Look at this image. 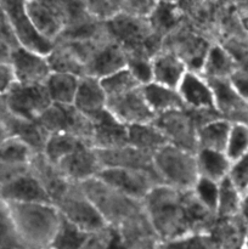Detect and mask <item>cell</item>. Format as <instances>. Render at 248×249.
Instances as JSON below:
<instances>
[{"instance_id": "6da1fadb", "label": "cell", "mask_w": 248, "mask_h": 249, "mask_svg": "<svg viewBox=\"0 0 248 249\" xmlns=\"http://www.w3.org/2000/svg\"><path fill=\"white\" fill-rule=\"evenodd\" d=\"M142 206L159 241L209 233L218 220L215 214L199 203L192 190L163 184L148 192Z\"/></svg>"}, {"instance_id": "7a4b0ae2", "label": "cell", "mask_w": 248, "mask_h": 249, "mask_svg": "<svg viewBox=\"0 0 248 249\" xmlns=\"http://www.w3.org/2000/svg\"><path fill=\"white\" fill-rule=\"evenodd\" d=\"M31 249L50 246L61 215L53 203H5Z\"/></svg>"}, {"instance_id": "3957f363", "label": "cell", "mask_w": 248, "mask_h": 249, "mask_svg": "<svg viewBox=\"0 0 248 249\" xmlns=\"http://www.w3.org/2000/svg\"><path fill=\"white\" fill-rule=\"evenodd\" d=\"M80 186L107 226L113 230L145 212L142 202L117 191L97 178L82 182Z\"/></svg>"}, {"instance_id": "277c9868", "label": "cell", "mask_w": 248, "mask_h": 249, "mask_svg": "<svg viewBox=\"0 0 248 249\" xmlns=\"http://www.w3.org/2000/svg\"><path fill=\"white\" fill-rule=\"evenodd\" d=\"M105 26L126 53H145L153 57L162 49L163 39L155 33L147 17L125 11L105 22Z\"/></svg>"}, {"instance_id": "5b68a950", "label": "cell", "mask_w": 248, "mask_h": 249, "mask_svg": "<svg viewBox=\"0 0 248 249\" xmlns=\"http://www.w3.org/2000/svg\"><path fill=\"white\" fill-rule=\"evenodd\" d=\"M153 168L163 185L177 190H192L199 178L196 152L172 143L153 155Z\"/></svg>"}, {"instance_id": "8992f818", "label": "cell", "mask_w": 248, "mask_h": 249, "mask_svg": "<svg viewBox=\"0 0 248 249\" xmlns=\"http://www.w3.org/2000/svg\"><path fill=\"white\" fill-rule=\"evenodd\" d=\"M53 204L62 218L87 232L96 233L108 228L80 184L70 182Z\"/></svg>"}, {"instance_id": "52a82bcc", "label": "cell", "mask_w": 248, "mask_h": 249, "mask_svg": "<svg viewBox=\"0 0 248 249\" xmlns=\"http://www.w3.org/2000/svg\"><path fill=\"white\" fill-rule=\"evenodd\" d=\"M214 39L194 26L179 24L163 39L162 49L173 51L185 62L189 71L201 73L204 58Z\"/></svg>"}, {"instance_id": "ba28073f", "label": "cell", "mask_w": 248, "mask_h": 249, "mask_svg": "<svg viewBox=\"0 0 248 249\" xmlns=\"http://www.w3.org/2000/svg\"><path fill=\"white\" fill-rule=\"evenodd\" d=\"M39 124L50 134L65 133L77 136L91 145L92 122L73 105L51 104L40 117Z\"/></svg>"}, {"instance_id": "9c48e42d", "label": "cell", "mask_w": 248, "mask_h": 249, "mask_svg": "<svg viewBox=\"0 0 248 249\" xmlns=\"http://www.w3.org/2000/svg\"><path fill=\"white\" fill-rule=\"evenodd\" d=\"M6 111L27 121H36L51 102L44 84H21L15 82L4 95Z\"/></svg>"}, {"instance_id": "30bf717a", "label": "cell", "mask_w": 248, "mask_h": 249, "mask_svg": "<svg viewBox=\"0 0 248 249\" xmlns=\"http://www.w3.org/2000/svg\"><path fill=\"white\" fill-rule=\"evenodd\" d=\"M96 178L117 191L140 202L143 201L153 187L162 185L155 173L138 169L104 168Z\"/></svg>"}, {"instance_id": "8fae6325", "label": "cell", "mask_w": 248, "mask_h": 249, "mask_svg": "<svg viewBox=\"0 0 248 249\" xmlns=\"http://www.w3.org/2000/svg\"><path fill=\"white\" fill-rule=\"evenodd\" d=\"M152 123L159 129L169 143L186 148L192 152L197 151L198 126L190 109H175L158 114Z\"/></svg>"}, {"instance_id": "7c38bea8", "label": "cell", "mask_w": 248, "mask_h": 249, "mask_svg": "<svg viewBox=\"0 0 248 249\" xmlns=\"http://www.w3.org/2000/svg\"><path fill=\"white\" fill-rule=\"evenodd\" d=\"M17 41L23 48L48 55L53 43L39 36L34 29L26 7V0H0Z\"/></svg>"}, {"instance_id": "4fadbf2b", "label": "cell", "mask_w": 248, "mask_h": 249, "mask_svg": "<svg viewBox=\"0 0 248 249\" xmlns=\"http://www.w3.org/2000/svg\"><path fill=\"white\" fill-rule=\"evenodd\" d=\"M27 12L34 29L46 40H57L66 27V14L57 0H26Z\"/></svg>"}, {"instance_id": "5bb4252c", "label": "cell", "mask_w": 248, "mask_h": 249, "mask_svg": "<svg viewBox=\"0 0 248 249\" xmlns=\"http://www.w3.org/2000/svg\"><path fill=\"white\" fill-rule=\"evenodd\" d=\"M106 108L112 116L128 126L152 123L156 117L146 101L142 87L134 88L124 94L108 97Z\"/></svg>"}, {"instance_id": "9a60e30c", "label": "cell", "mask_w": 248, "mask_h": 249, "mask_svg": "<svg viewBox=\"0 0 248 249\" xmlns=\"http://www.w3.org/2000/svg\"><path fill=\"white\" fill-rule=\"evenodd\" d=\"M10 66L15 80L21 84H45L51 74L46 55L18 45L11 53Z\"/></svg>"}, {"instance_id": "2e32d148", "label": "cell", "mask_w": 248, "mask_h": 249, "mask_svg": "<svg viewBox=\"0 0 248 249\" xmlns=\"http://www.w3.org/2000/svg\"><path fill=\"white\" fill-rule=\"evenodd\" d=\"M55 167L68 181L75 184L94 179L102 169L96 150L88 142L80 143Z\"/></svg>"}, {"instance_id": "e0dca14e", "label": "cell", "mask_w": 248, "mask_h": 249, "mask_svg": "<svg viewBox=\"0 0 248 249\" xmlns=\"http://www.w3.org/2000/svg\"><path fill=\"white\" fill-rule=\"evenodd\" d=\"M213 90L214 106L220 118L231 124H248V100L233 88L229 79L208 80Z\"/></svg>"}, {"instance_id": "ac0fdd59", "label": "cell", "mask_w": 248, "mask_h": 249, "mask_svg": "<svg viewBox=\"0 0 248 249\" xmlns=\"http://www.w3.org/2000/svg\"><path fill=\"white\" fill-rule=\"evenodd\" d=\"M0 201L4 203H51L45 187L32 173L31 168L0 187Z\"/></svg>"}, {"instance_id": "d6986e66", "label": "cell", "mask_w": 248, "mask_h": 249, "mask_svg": "<svg viewBox=\"0 0 248 249\" xmlns=\"http://www.w3.org/2000/svg\"><path fill=\"white\" fill-rule=\"evenodd\" d=\"M91 146L95 150H113L128 145V125L112 116L107 108L91 118Z\"/></svg>"}, {"instance_id": "ffe728a7", "label": "cell", "mask_w": 248, "mask_h": 249, "mask_svg": "<svg viewBox=\"0 0 248 249\" xmlns=\"http://www.w3.org/2000/svg\"><path fill=\"white\" fill-rule=\"evenodd\" d=\"M177 90L185 108L195 111H216L211 84L199 73L189 71Z\"/></svg>"}, {"instance_id": "44dd1931", "label": "cell", "mask_w": 248, "mask_h": 249, "mask_svg": "<svg viewBox=\"0 0 248 249\" xmlns=\"http://www.w3.org/2000/svg\"><path fill=\"white\" fill-rule=\"evenodd\" d=\"M99 160L104 168H124L155 173L153 156L130 145L113 150H96ZM157 175V174H156Z\"/></svg>"}, {"instance_id": "7402d4cb", "label": "cell", "mask_w": 248, "mask_h": 249, "mask_svg": "<svg viewBox=\"0 0 248 249\" xmlns=\"http://www.w3.org/2000/svg\"><path fill=\"white\" fill-rule=\"evenodd\" d=\"M73 106L90 119L106 109L107 96L99 78L91 75L79 78Z\"/></svg>"}, {"instance_id": "603a6c76", "label": "cell", "mask_w": 248, "mask_h": 249, "mask_svg": "<svg viewBox=\"0 0 248 249\" xmlns=\"http://www.w3.org/2000/svg\"><path fill=\"white\" fill-rule=\"evenodd\" d=\"M189 72L184 61L167 49H160L152 57V82L177 89L182 78Z\"/></svg>"}, {"instance_id": "cb8c5ba5", "label": "cell", "mask_w": 248, "mask_h": 249, "mask_svg": "<svg viewBox=\"0 0 248 249\" xmlns=\"http://www.w3.org/2000/svg\"><path fill=\"white\" fill-rule=\"evenodd\" d=\"M0 119L4 123L9 136H14L23 141L33 150L35 155L43 153L49 133L38 122L18 118L10 114L7 111Z\"/></svg>"}, {"instance_id": "d4e9b609", "label": "cell", "mask_w": 248, "mask_h": 249, "mask_svg": "<svg viewBox=\"0 0 248 249\" xmlns=\"http://www.w3.org/2000/svg\"><path fill=\"white\" fill-rule=\"evenodd\" d=\"M236 67L237 63L232 56L218 41H214L207 53L199 74L203 75L207 80L230 79Z\"/></svg>"}, {"instance_id": "484cf974", "label": "cell", "mask_w": 248, "mask_h": 249, "mask_svg": "<svg viewBox=\"0 0 248 249\" xmlns=\"http://www.w3.org/2000/svg\"><path fill=\"white\" fill-rule=\"evenodd\" d=\"M142 91L146 101H147L148 106H150L151 111L155 113V116L175 111V109L185 108L181 97H180L177 89L152 82L150 84L143 85Z\"/></svg>"}, {"instance_id": "4316f807", "label": "cell", "mask_w": 248, "mask_h": 249, "mask_svg": "<svg viewBox=\"0 0 248 249\" xmlns=\"http://www.w3.org/2000/svg\"><path fill=\"white\" fill-rule=\"evenodd\" d=\"M51 72L65 73V74L83 77L85 75V68L80 58L75 55L67 43L62 40L53 41V46L46 55Z\"/></svg>"}, {"instance_id": "83f0119b", "label": "cell", "mask_w": 248, "mask_h": 249, "mask_svg": "<svg viewBox=\"0 0 248 249\" xmlns=\"http://www.w3.org/2000/svg\"><path fill=\"white\" fill-rule=\"evenodd\" d=\"M197 170L199 178L212 180L214 182H220L228 178L231 168V160H229L225 152L212 150L196 151Z\"/></svg>"}, {"instance_id": "f1b7e54d", "label": "cell", "mask_w": 248, "mask_h": 249, "mask_svg": "<svg viewBox=\"0 0 248 249\" xmlns=\"http://www.w3.org/2000/svg\"><path fill=\"white\" fill-rule=\"evenodd\" d=\"M168 140L153 123L135 124L128 126V145L138 150L155 155L159 148L168 145Z\"/></svg>"}, {"instance_id": "f546056e", "label": "cell", "mask_w": 248, "mask_h": 249, "mask_svg": "<svg viewBox=\"0 0 248 249\" xmlns=\"http://www.w3.org/2000/svg\"><path fill=\"white\" fill-rule=\"evenodd\" d=\"M231 123L223 118L206 123L197 130V150H212L224 152L230 134Z\"/></svg>"}, {"instance_id": "4dcf8cb0", "label": "cell", "mask_w": 248, "mask_h": 249, "mask_svg": "<svg viewBox=\"0 0 248 249\" xmlns=\"http://www.w3.org/2000/svg\"><path fill=\"white\" fill-rule=\"evenodd\" d=\"M79 77L65 73H51L45 82L46 91L53 104L73 105Z\"/></svg>"}, {"instance_id": "1f68e13d", "label": "cell", "mask_w": 248, "mask_h": 249, "mask_svg": "<svg viewBox=\"0 0 248 249\" xmlns=\"http://www.w3.org/2000/svg\"><path fill=\"white\" fill-rule=\"evenodd\" d=\"M155 33L162 39L172 33L182 22V15L177 6L172 2L158 1L150 16L147 17Z\"/></svg>"}, {"instance_id": "d6a6232c", "label": "cell", "mask_w": 248, "mask_h": 249, "mask_svg": "<svg viewBox=\"0 0 248 249\" xmlns=\"http://www.w3.org/2000/svg\"><path fill=\"white\" fill-rule=\"evenodd\" d=\"M91 235L61 216L58 228L49 247L51 249H84Z\"/></svg>"}, {"instance_id": "836d02e7", "label": "cell", "mask_w": 248, "mask_h": 249, "mask_svg": "<svg viewBox=\"0 0 248 249\" xmlns=\"http://www.w3.org/2000/svg\"><path fill=\"white\" fill-rule=\"evenodd\" d=\"M243 206V197L233 186L229 178L219 182L218 204H216V218L229 219L241 215Z\"/></svg>"}, {"instance_id": "e575fe53", "label": "cell", "mask_w": 248, "mask_h": 249, "mask_svg": "<svg viewBox=\"0 0 248 249\" xmlns=\"http://www.w3.org/2000/svg\"><path fill=\"white\" fill-rule=\"evenodd\" d=\"M82 142L87 141L65 133L50 134L44 147L43 156L53 165H57L65 157L72 153ZM89 143V142H88Z\"/></svg>"}, {"instance_id": "d590c367", "label": "cell", "mask_w": 248, "mask_h": 249, "mask_svg": "<svg viewBox=\"0 0 248 249\" xmlns=\"http://www.w3.org/2000/svg\"><path fill=\"white\" fill-rule=\"evenodd\" d=\"M0 249H31L19 233L9 209L0 201Z\"/></svg>"}, {"instance_id": "8d00e7d4", "label": "cell", "mask_w": 248, "mask_h": 249, "mask_svg": "<svg viewBox=\"0 0 248 249\" xmlns=\"http://www.w3.org/2000/svg\"><path fill=\"white\" fill-rule=\"evenodd\" d=\"M34 155L31 147L19 139L9 136L0 145V162L10 164H31Z\"/></svg>"}, {"instance_id": "74e56055", "label": "cell", "mask_w": 248, "mask_h": 249, "mask_svg": "<svg viewBox=\"0 0 248 249\" xmlns=\"http://www.w3.org/2000/svg\"><path fill=\"white\" fill-rule=\"evenodd\" d=\"M85 11L99 22H107L125 12L124 0H82Z\"/></svg>"}, {"instance_id": "f35d334b", "label": "cell", "mask_w": 248, "mask_h": 249, "mask_svg": "<svg viewBox=\"0 0 248 249\" xmlns=\"http://www.w3.org/2000/svg\"><path fill=\"white\" fill-rule=\"evenodd\" d=\"M155 249H221L211 233L185 236L170 241H159Z\"/></svg>"}, {"instance_id": "ab89813d", "label": "cell", "mask_w": 248, "mask_h": 249, "mask_svg": "<svg viewBox=\"0 0 248 249\" xmlns=\"http://www.w3.org/2000/svg\"><path fill=\"white\" fill-rule=\"evenodd\" d=\"M225 155L231 163L240 160L248 153V124H231L228 143L225 147Z\"/></svg>"}, {"instance_id": "60d3db41", "label": "cell", "mask_w": 248, "mask_h": 249, "mask_svg": "<svg viewBox=\"0 0 248 249\" xmlns=\"http://www.w3.org/2000/svg\"><path fill=\"white\" fill-rule=\"evenodd\" d=\"M100 82H101V85L104 88V91L106 94L107 99L124 94V92L129 91V90L134 89V88L141 87L126 68L118 71V72L113 73V74L107 75L105 78H101Z\"/></svg>"}, {"instance_id": "b9f144b4", "label": "cell", "mask_w": 248, "mask_h": 249, "mask_svg": "<svg viewBox=\"0 0 248 249\" xmlns=\"http://www.w3.org/2000/svg\"><path fill=\"white\" fill-rule=\"evenodd\" d=\"M126 70L143 87L152 83V56L145 53H126Z\"/></svg>"}, {"instance_id": "7bdbcfd3", "label": "cell", "mask_w": 248, "mask_h": 249, "mask_svg": "<svg viewBox=\"0 0 248 249\" xmlns=\"http://www.w3.org/2000/svg\"><path fill=\"white\" fill-rule=\"evenodd\" d=\"M192 192L204 208L215 214L216 204H218L219 182H214L212 180L204 179V178H198L192 189Z\"/></svg>"}, {"instance_id": "ee69618b", "label": "cell", "mask_w": 248, "mask_h": 249, "mask_svg": "<svg viewBox=\"0 0 248 249\" xmlns=\"http://www.w3.org/2000/svg\"><path fill=\"white\" fill-rule=\"evenodd\" d=\"M228 178L245 198L248 194V153L231 163Z\"/></svg>"}, {"instance_id": "f6af8a7d", "label": "cell", "mask_w": 248, "mask_h": 249, "mask_svg": "<svg viewBox=\"0 0 248 249\" xmlns=\"http://www.w3.org/2000/svg\"><path fill=\"white\" fill-rule=\"evenodd\" d=\"M159 0H124L125 10L129 14L141 17H148L155 10Z\"/></svg>"}, {"instance_id": "bcb514c9", "label": "cell", "mask_w": 248, "mask_h": 249, "mask_svg": "<svg viewBox=\"0 0 248 249\" xmlns=\"http://www.w3.org/2000/svg\"><path fill=\"white\" fill-rule=\"evenodd\" d=\"M29 168H31V164H10V163L0 162V187L28 172Z\"/></svg>"}, {"instance_id": "7dc6e473", "label": "cell", "mask_w": 248, "mask_h": 249, "mask_svg": "<svg viewBox=\"0 0 248 249\" xmlns=\"http://www.w3.org/2000/svg\"><path fill=\"white\" fill-rule=\"evenodd\" d=\"M229 80L233 88L248 100V66H237Z\"/></svg>"}, {"instance_id": "c3c4849f", "label": "cell", "mask_w": 248, "mask_h": 249, "mask_svg": "<svg viewBox=\"0 0 248 249\" xmlns=\"http://www.w3.org/2000/svg\"><path fill=\"white\" fill-rule=\"evenodd\" d=\"M0 39L9 43L12 48H17L19 45L14 32H12L10 22L7 19V16L5 14L4 9H2L1 4H0Z\"/></svg>"}, {"instance_id": "681fc988", "label": "cell", "mask_w": 248, "mask_h": 249, "mask_svg": "<svg viewBox=\"0 0 248 249\" xmlns=\"http://www.w3.org/2000/svg\"><path fill=\"white\" fill-rule=\"evenodd\" d=\"M15 82L16 80L10 63H0V95L4 96Z\"/></svg>"}, {"instance_id": "f907efd6", "label": "cell", "mask_w": 248, "mask_h": 249, "mask_svg": "<svg viewBox=\"0 0 248 249\" xmlns=\"http://www.w3.org/2000/svg\"><path fill=\"white\" fill-rule=\"evenodd\" d=\"M15 48H12L9 43L0 39V63H10L11 53Z\"/></svg>"}, {"instance_id": "816d5d0a", "label": "cell", "mask_w": 248, "mask_h": 249, "mask_svg": "<svg viewBox=\"0 0 248 249\" xmlns=\"http://www.w3.org/2000/svg\"><path fill=\"white\" fill-rule=\"evenodd\" d=\"M7 138H9V134H7L4 123H2L1 119H0V145H1V143L4 142Z\"/></svg>"}, {"instance_id": "f5cc1de1", "label": "cell", "mask_w": 248, "mask_h": 249, "mask_svg": "<svg viewBox=\"0 0 248 249\" xmlns=\"http://www.w3.org/2000/svg\"><path fill=\"white\" fill-rule=\"evenodd\" d=\"M241 18V23H242L245 31L248 33V14H238Z\"/></svg>"}, {"instance_id": "db71d44e", "label": "cell", "mask_w": 248, "mask_h": 249, "mask_svg": "<svg viewBox=\"0 0 248 249\" xmlns=\"http://www.w3.org/2000/svg\"><path fill=\"white\" fill-rule=\"evenodd\" d=\"M6 113V105H5V99L2 95H0V118Z\"/></svg>"}, {"instance_id": "11a10c76", "label": "cell", "mask_w": 248, "mask_h": 249, "mask_svg": "<svg viewBox=\"0 0 248 249\" xmlns=\"http://www.w3.org/2000/svg\"><path fill=\"white\" fill-rule=\"evenodd\" d=\"M159 1H164V2H172V4H175L177 0H159Z\"/></svg>"}, {"instance_id": "9f6ffc18", "label": "cell", "mask_w": 248, "mask_h": 249, "mask_svg": "<svg viewBox=\"0 0 248 249\" xmlns=\"http://www.w3.org/2000/svg\"><path fill=\"white\" fill-rule=\"evenodd\" d=\"M40 249H51L50 247H46V248H40Z\"/></svg>"}]
</instances>
